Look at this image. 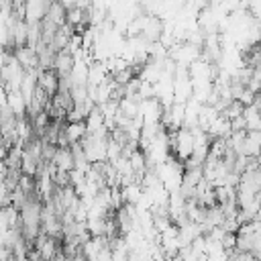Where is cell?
<instances>
[{"label": "cell", "instance_id": "1", "mask_svg": "<svg viewBox=\"0 0 261 261\" xmlns=\"http://www.w3.org/2000/svg\"><path fill=\"white\" fill-rule=\"evenodd\" d=\"M75 65H77L75 55H73L71 51H67V49H65V51H61V53L57 55L55 71H57V75H59L61 80H65V77H71V73H73Z\"/></svg>", "mask_w": 261, "mask_h": 261}, {"label": "cell", "instance_id": "2", "mask_svg": "<svg viewBox=\"0 0 261 261\" xmlns=\"http://www.w3.org/2000/svg\"><path fill=\"white\" fill-rule=\"evenodd\" d=\"M59 75L55 69H39V86L53 98L57 94V88H59Z\"/></svg>", "mask_w": 261, "mask_h": 261}, {"label": "cell", "instance_id": "3", "mask_svg": "<svg viewBox=\"0 0 261 261\" xmlns=\"http://www.w3.org/2000/svg\"><path fill=\"white\" fill-rule=\"evenodd\" d=\"M53 165L61 171H73L75 169V163H73V155H71V147L69 149H59L55 159H53Z\"/></svg>", "mask_w": 261, "mask_h": 261}]
</instances>
